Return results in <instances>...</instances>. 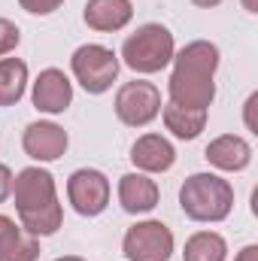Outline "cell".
<instances>
[{
	"instance_id": "6da1fadb",
	"label": "cell",
	"mask_w": 258,
	"mask_h": 261,
	"mask_svg": "<svg viewBox=\"0 0 258 261\" xmlns=\"http://www.w3.org/2000/svg\"><path fill=\"white\" fill-rule=\"evenodd\" d=\"M219 46L210 40H194L173 55V73L167 82L170 103L210 110L216 100V70H219Z\"/></svg>"
},
{
	"instance_id": "7a4b0ae2",
	"label": "cell",
	"mask_w": 258,
	"mask_h": 261,
	"mask_svg": "<svg viewBox=\"0 0 258 261\" xmlns=\"http://www.w3.org/2000/svg\"><path fill=\"white\" fill-rule=\"evenodd\" d=\"M12 197H15V213L18 225L34 234V237H49L61 228L64 210L58 203L55 176L43 167H24L12 179Z\"/></svg>"
},
{
	"instance_id": "3957f363",
	"label": "cell",
	"mask_w": 258,
	"mask_h": 261,
	"mask_svg": "<svg viewBox=\"0 0 258 261\" xmlns=\"http://www.w3.org/2000/svg\"><path fill=\"white\" fill-rule=\"evenodd\" d=\"M179 206L192 222H225L234 210V189L216 173H192L179 189Z\"/></svg>"
},
{
	"instance_id": "277c9868",
	"label": "cell",
	"mask_w": 258,
	"mask_h": 261,
	"mask_svg": "<svg viewBox=\"0 0 258 261\" xmlns=\"http://www.w3.org/2000/svg\"><path fill=\"white\" fill-rule=\"evenodd\" d=\"M173 55H176L173 34L158 21L140 24L122 43V61L134 73H158L173 61Z\"/></svg>"
},
{
	"instance_id": "5b68a950",
	"label": "cell",
	"mask_w": 258,
	"mask_h": 261,
	"mask_svg": "<svg viewBox=\"0 0 258 261\" xmlns=\"http://www.w3.org/2000/svg\"><path fill=\"white\" fill-rule=\"evenodd\" d=\"M70 70L76 76V82L88 91V94H104L113 88L116 76H119V55L107 46L97 43H85L73 52Z\"/></svg>"
},
{
	"instance_id": "8992f818",
	"label": "cell",
	"mask_w": 258,
	"mask_h": 261,
	"mask_svg": "<svg viewBox=\"0 0 258 261\" xmlns=\"http://www.w3.org/2000/svg\"><path fill=\"white\" fill-rule=\"evenodd\" d=\"M173 246H176L173 231L158 219L131 225L122 240V252L128 261H170Z\"/></svg>"
},
{
	"instance_id": "52a82bcc",
	"label": "cell",
	"mask_w": 258,
	"mask_h": 261,
	"mask_svg": "<svg viewBox=\"0 0 258 261\" xmlns=\"http://www.w3.org/2000/svg\"><path fill=\"white\" fill-rule=\"evenodd\" d=\"M116 116L128 128H146L161 116V91L146 79L125 82L116 91Z\"/></svg>"
},
{
	"instance_id": "ba28073f",
	"label": "cell",
	"mask_w": 258,
	"mask_h": 261,
	"mask_svg": "<svg viewBox=\"0 0 258 261\" xmlns=\"http://www.w3.org/2000/svg\"><path fill=\"white\" fill-rule=\"evenodd\" d=\"M67 200L79 216H100L110 203V179L94 167H79L67 179Z\"/></svg>"
},
{
	"instance_id": "9c48e42d",
	"label": "cell",
	"mask_w": 258,
	"mask_h": 261,
	"mask_svg": "<svg viewBox=\"0 0 258 261\" xmlns=\"http://www.w3.org/2000/svg\"><path fill=\"white\" fill-rule=\"evenodd\" d=\"M31 100H34V107H37L40 113L61 116L67 107L73 103V82L67 79L64 70L46 67V70H40V76H37V82H34Z\"/></svg>"
},
{
	"instance_id": "30bf717a",
	"label": "cell",
	"mask_w": 258,
	"mask_h": 261,
	"mask_svg": "<svg viewBox=\"0 0 258 261\" xmlns=\"http://www.w3.org/2000/svg\"><path fill=\"white\" fill-rule=\"evenodd\" d=\"M67 130L55 122H34L21 137V146L34 161H58L67 152Z\"/></svg>"
},
{
	"instance_id": "8fae6325",
	"label": "cell",
	"mask_w": 258,
	"mask_h": 261,
	"mask_svg": "<svg viewBox=\"0 0 258 261\" xmlns=\"http://www.w3.org/2000/svg\"><path fill=\"white\" fill-rule=\"evenodd\" d=\"M131 161L140 173H167L176 164V149L161 134H143L131 146Z\"/></svg>"
},
{
	"instance_id": "7c38bea8",
	"label": "cell",
	"mask_w": 258,
	"mask_h": 261,
	"mask_svg": "<svg viewBox=\"0 0 258 261\" xmlns=\"http://www.w3.org/2000/svg\"><path fill=\"white\" fill-rule=\"evenodd\" d=\"M203 158H207L216 170L240 173V170H246V167L252 164V146H249L243 137H237V134H222V137H216V140L207 146Z\"/></svg>"
},
{
	"instance_id": "4fadbf2b",
	"label": "cell",
	"mask_w": 258,
	"mask_h": 261,
	"mask_svg": "<svg viewBox=\"0 0 258 261\" xmlns=\"http://www.w3.org/2000/svg\"><path fill=\"white\" fill-rule=\"evenodd\" d=\"M85 24L100 34H116L128 28L134 18V3L131 0H88L82 12Z\"/></svg>"
},
{
	"instance_id": "5bb4252c",
	"label": "cell",
	"mask_w": 258,
	"mask_h": 261,
	"mask_svg": "<svg viewBox=\"0 0 258 261\" xmlns=\"http://www.w3.org/2000/svg\"><path fill=\"white\" fill-rule=\"evenodd\" d=\"M158 197H161V192H158L155 179H149L146 173H125L119 179V203L131 216L152 213L158 206Z\"/></svg>"
},
{
	"instance_id": "9a60e30c",
	"label": "cell",
	"mask_w": 258,
	"mask_h": 261,
	"mask_svg": "<svg viewBox=\"0 0 258 261\" xmlns=\"http://www.w3.org/2000/svg\"><path fill=\"white\" fill-rule=\"evenodd\" d=\"M40 258V240L28 234L15 219L0 216V261H37Z\"/></svg>"
},
{
	"instance_id": "2e32d148",
	"label": "cell",
	"mask_w": 258,
	"mask_h": 261,
	"mask_svg": "<svg viewBox=\"0 0 258 261\" xmlns=\"http://www.w3.org/2000/svg\"><path fill=\"white\" fill-rule=\"evenodd\" d=\"M161 119H164V128L179 140H194L207 128V110H192V107H179V103L161 107Z\"/></svg>"
},
{
	"instance_id": "e0dca14e",
	"label": "cell",
	"mask_w": 258,
	"mask_h": 261,
	"mask_svg": "<svg viewBox=\"0 0 258 261\" xmlns=\"http://www.w3.org/2000/svg\"><path fill=\"white\" fill-rule=\"evenodd\" d=\"M28 88V64L21 58H0V107H15Z\"/></svg>"
},
{
	"instance_id": "ac0fdd59",
	"label": "cell",
	"mask_w": 258,
	"mask_h": 261,
	"mask_svg": "<svg viewBox=\"0 0 258 261\" xmlns=\"http://www.w3.org/2000/svg\"><path fill=\"white\" fill-rule=\"evenodd\" d=\"M228 258V243L216 231H197L186 240L183 261H225Z\"/></svg>"
},
{
	"instance_id": "d6986e66",
	"label": "cell",
	"mask_w": 258,
	"mask_h": 261,
	"mask_svg": "<svg viewBox=\"0 0 258 261\" xmlns=\"http://www.w3.org/2000/svg\"><path fill=\"white\" fill-rule=\"evenodd\" d=\"M18 40H21L18 28H15L9 18H0V55H9V52L18 46Z\"/></svg>"
},
{
	"instance_id": "ffe728a7",
	"label": "cell",
	"mask_w": 258,
	"mask_h": 261,
	"mask_svg": "<svg viewBox=\"0 0 258 261\" xmlns=\"http://www.w3.org/2000/svg\"><path fill=\"white\" fill-rule=\"evenodd\" d=\"M18 3H21V9L31 12V15H52L55 9H61L64 0H18Z\"/></svg>"
},
{
	"instance_id": "44dd1931",
	"label": "cell",
	"mask_w": 258,
	"mask_h": 261,
	"mask_svg": "<svg viewBox=\"0 0 258 261\" xmlns=\"http://www.w3.org/2000/svg\"><path fill=\"white\" fill-rule=\"evenodd\" d=\"M12 179H15V176H12V170L0 161V203L12 195Z\"/></svg>"
},
{
	"instance_id": "7402d4cb",
	"label": "cell",
	"mask_w": 258,
	"mask_h": 261,
	"mask_svg": "<svg viewBox=\"0 0 258 261\" xmlns=\"http://www.w3.org/2000/svg\"><path fill=\"white\" fill-rule=\"evenodd\" d=\"M234 261H258V246H255V243L243 246V249L237 252V258H234Z\"/></svg>"
},
{
	"instance_id": "603a6c76",
	"label": "cell",
	"mask_w": 258,
	"mask_h": 261,
	"mask_svg": "<svg viewBox=\"0 0 258 261\" xmlns=\"http://www.w3.org/2000/svg\"><path fill=\"white\" fill-rule=\"evenodd\" d=\"M255 103H258V94H249V100H246V128L258 134L255 122H252V110H255Z\"/></svg>"
},
{
	"instance_id": "cb8c5ba5",
	"label": "cell",
	"mask_w": 258,
	"mask_h": 261,
	"mask_svg": "<svg viewBox=\"0 0 258 261\" xmlns=\"http://www.w3.org/2000/svg\"><path fill=\"white\" fill-rule=\"evenodd\" d=\"M194 6H200V9H210V6H219L222 0H192Z\"/></svg>"
},
{
	"instance_id": "d4e9b609",
	"label": "cell",
	"mask_w": 258,
	"mask_h": 261,
	"mask_svg": "<svg viewBox=\"0 0 258 261\" xmlns=\"http://www.w3.org/2000/svg\"><path fill=\"white\" fill-rule=\"evenodd\" d=\"M243 6H246V12H258V0H243Z\"/></svg>"
},
{
	"instance_id": "484cf974",
	"label": "cell",
	"mask_w": 258,
	"mask_h": 261,
	"mask_svg": "<svg viewBox=\"0 0 258 261\" xmlns=\"http://www.w3.org/2000/svg\"><path fill=\"white\" fill-rule=\"evenodd\" d=\"M55 261H85V258H79V255H61V258H55Z\"/></svg>"
}]
</instances>
